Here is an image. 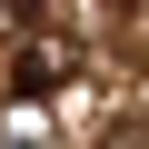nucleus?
I'll use <instances>...</instances> for the list:
<instances>
[{"label": "nucleus", "mask_w": 149, "mask_h": 149, "mask_svg": "<svg viewBox=\"0 0 149 149\" xmlns=\"http://www.w3.org/2000/svg\"><path fill=\"white\" fill-rule=\"evenodd\" d=\"M70 70H80V50H70V40H40V30H30V40L10 50V90H20V100H50V90L70 80Z\"/></svg>", "instance_id": "obj_1"}]
</instances>
